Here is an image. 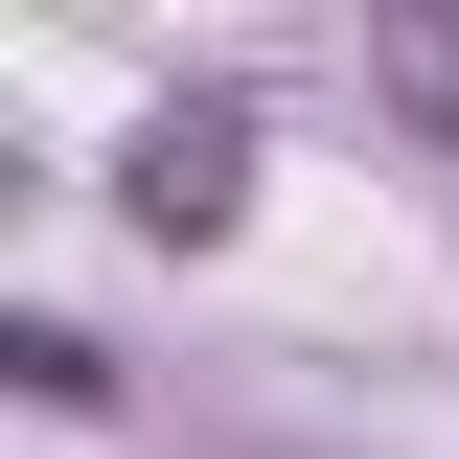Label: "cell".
Instances as JSON below:
<instances>
[{"instance_id":"obj_1","label":"cell","mask_w":459,"mask_h":459,"mask_svg":"<svg viewBox=\"0 0 459 459\" xmlns=\"http://www.w3.org/2000/svg\"><path fill=\"white\" fill-rule=\"evenodd\" d=\"M115 207L161 230V253H207V230L253 207V92H184V115H138V161H115Z\"/></svg>"},{"instance_id":"obj_2","label":"cell","mask_w":459,"mask_h":459,"mask_svg":"<svg viewBox=\"0 0 459 459\" xmlns=\"http://www.w3.org/2000/svg\"><path fill=\"white\" fill-rule=\"evenodd\" d=\"M368 92H391L413 138L459 161V23H437V0H391V23H368Z\"/></svg>"}]
</instances>
